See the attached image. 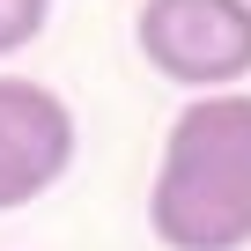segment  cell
I'll return each mask as SVG.
<instances>
[{"label": "cell", "mask_w": 251, "mask_h": 251, "mask_svg": "<svg viewBox=\"0 0 251 251\" xmlns=\"http://www.w3.org/2000/svg\"><path fill=\"white\" fill-rule=\"evenodd\" d=\"M148 229L163 251H244L251 244V96H192L163 133Z\"/></svg>", "instance_id": "1"}, {"label": "cell", "mask_w": 251, "mask_h": 251, "mask_svg": "<svg viewBox=\"0 0 251 251\" xmlns=\"http://www.w3.org/2000/svg\"><path fill=\"white\" fill-rule=\"evenodd\" d=\"M141 59L200 96H222L251 74V0H141Z\"/></svg>", "instance_id": "2"}, {"label": "cell", "mask_w": 251, "mask_h": 251, "mask_svg": "<svg viewBox=\"0 0 251 251\" xmlns=\"http://www.w3.org/2000/svg\"><path fill=\"white\" fill-rule=\"evenodd\" d=\"M74 148L81 133H74L67 96L30 74H0V214L45 200L74 170Z\"/></svg>", "instance_id": "3"}, {"label": "cell", "mask_w": 251, "mask_h": 251, "mask_svg": "<svg viewBox=\"0 0 251 251\" xmlns=\"http://www.w3.org/2000/svg\"><path fill=\"white\" fill-rule=\"evenodd\" d=\"M45 23H52V0H0V59L30 52L45 37Z\"/></svg>", "instance_id": "4"}]
</instances>
